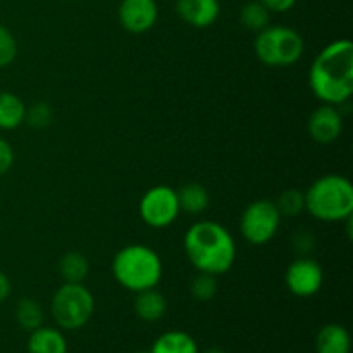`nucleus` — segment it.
Returning a JSON list of instances; mask_svg holds the SVG:
<instances>
[{"label": "nucleus", "mask_w": 353, "mask_h": 353, "mask_svg": "<svg viewBox=\"0 0 353 353\" xmlns=\"http://www.w3.org/2000/svg\"><path fill=\"white\" fill-rule=\"evenodd\" d=\"M309 85L316 99L343 105L353 93V43L347 38L331 41L317 54L309 71Z\"/></svg>", "instance_id": "1"}, {"label": "nucleus", "mask_w": 353, "mask_h": 353, "mask_svg": "<svg viewBox=\"0 0 353 353\" xmlns=\"http://www.w3.org/2000/svg\"><path fill=\"white\" fill-rule=\"evenodd\" d=\"M183 247L190 264L205 274H226L236 261L233 234L216 221L192 224L183 238Z\"/></svg>", "instance_id": "2"}, {"label": "nucleus", "mask_w": 353, "mask_h": 353, "mask_svg": "<svg viewBox=\"0 0 353 353\" xmlns=\"http://www.w3.org/2000/svg\"><path fill=\"white\" fill-rule=\"evenodd\" d=\"M164 274L162 259L154 248L143 243L126 245L112 259V276L128 292L157 288Z\"/></svg>", "instance_id": "3"}, {"label": "nucleus", "mask_w": 353, "mask_h": 353, "mask_svg": "<svg viewBox=\"0 0 353 353\" xmlns=\"http://www.w3.org/2000/svg\"><path fill=\"white\" fill-rule=\"evenodd\" d=\"M303 196L305 210L321 223H345L353 214V185L345 176H321Z\"/></svg>", "instance_id": "4"}, {"label": "nucleus", "mask_w": 353, "mask_h": 353, "mask_svg": "<svg viewBox=\"0 0 353 353\" xmlns=\"http://www.w3.org/2000/svg\"><path fill=\"white\" fill-rule=\"evenodd\" d=\"M259 61L269 68H290L302 59L305 41L302 34L288 26H272L259 31L254 41Z\"/></svg>", "instance_id": "5"}, {"label": "nucleus", "mask_w": 353, "mask_h": 353, "mask_svg": "<svg viewBox=\"0 0 353 353\" xmlns=\"http://www.w3.org/2000/svg\"><path fill=\"white\" fill-rule=\"evenodd\" d=\"M50 312L61 330H81L95 312V296L83 283H64L52 296Z\"/></svg>", "instance_id": "6"}, {"label": "nucleus", "mask_w": 353, "mask_h": 353, "mask_svg": "<svg viewBox=\"0 0 353 353\" xmlns=\"http://www.w3.org/2000/svg\"><path fill=\"white\" fill-rule=\"evenodd\" d=\"M281 214L271 200H255L248 203L240 219V231L250 245L269 243L278 234L281 226Z\"/></svg>", "instance_id": "7"}, {"label": "nucleus", "mask_w": 353, "mask_h": 353, "mask_svg": "<svg viewBox=\"0 0 353 353\" xmlns=\"http://www.w3.org/2000/svg\"><path fill=\"white\" fill-rule=\"evenodd\" d=\"M179 202L178 193L168 185L152 186L143 193L138 203V214L147 226L154 230H164L178 219Z\"/></svg>", "instance_id": "8"}, {"label": "nucleus", "mask_w": 353, "mask_h": 353, "mask_svg": "<svg viewBox=\"0 0 353 353\" xmlns=\"http://www.w3.org/2000/svg\"><path fill=\"white\" fill-rule=\"evenodd\" d=\"M285 285L288 292L299 299L317 295L324 285L323 265L312 257L300 255L286 268Z\"/></svg>", "instance_id": "9"}, {"label": "nucleus", "mask_w": 353, "mask_h": 353, "mask_svg": "<svg viewBox=\"0 0 353 353\" xmlns=\"http://www.w3.org/2000/svg\"><path fill=\"white\" fill-rule=\"evenodd\" d=\"M117 17L121 26L130 33H147L157 23L159 6L155 0H121Z\"/></svg>", "instance_id": "10"}, {"label": "nucleus", "mask_w": 353, "mask_h": 353, "mask_svg": "<svg viewBox=\"0 0 353 353\" xmlns=\"http://www.w3.org/2000/svg\"><path fill=\"white\" fill-rule=\"evenodd\" d=\"M307 130H309L310 138L317 143H333L343 131V114L336 105L323 103L310 114Z\"/></svg>", "instance_id": "11"}, {"label": "nucleus", "mask_w": 353, "mask_h": 353, "mask_svg": "<svg viewBox=\"0 0 353 353\" xmlns=\"http://www.w3.org/2000/svg\"><path fill=\"white\" fill-rule=\"evenodd\" d=\"M176 14L193 28H209L219 19V0H176Z\"/></svg>", "instance_id": "12"}, {"label": "nucleus", "mask_w": 353, "mask_h": 353, "mask_svg": "<svg viewBox=\"0 0 353 353\" xmlns=\"http://www.w3.org/2000/svg\"><path fill=\"white\" fill-rule=\"evenodd\" d=\"M28 353H68V340L59 327L40 326L30 333Z\"/></svg>", "instance_id": "13"}, {"label": "nucleus", "mask_w": 353, "mask_h": 353, "mask_svg": "<svg viewBox=\"0 0 353 353\" xmlns=\"http://www.w3.org/2000/svg\"><path fill=\"white\" fill-rule=\"evenodd\" d=\"M350 350L352 340L347 327L336 323L321 327L316 336L317 353H350Z\"/></svg>", "instance_id": "14"}, {"label": "nucleus", "mask_w": 353, "mask_h": 353, "mask_svg": "<svg viewBox=\"0 0 353 353\" xmlns=\"http://www.w3.org/2000/svg\"><path fill=\"white\" fill-rule=\"evenodd\" d=\"M133 309L134 314L145 323H157L165 316L168 302H165V296L157 292V288H150L137 293Z\"/></svg>", "instance_id": "15"}, {"label": "nucleus", "mask_w": 353, "mask_h": 353, "mask_svg": "<svg viewBox=\"0 0 353 353\" xmlns=\"http://www.w3.org/2000/svg\"><path fill=\"white\" fill-rule=\"evenodd\" d=\"M148 353H200V348L192 334L174 330L161 334Z\"/></svg>", "instance_id": "16"}, {"label": "nucleus", "mask_w": 353, "mask_h": 353, "mask_svg": "<svg viewBox=\"0 0 353 353\" xmlns=\"http://www.w3.org/2000/svg\"><path fill=\"white\" fill-rule=\"evenodd\" d=\"M23 99L12 92H0V130H16L26 119Z\"/></svg>", "instance_id": "17"}, {"label": "nucleus", "mask_w": 353, "mask_h": 353, "mask_svg": "<svg viewBox=\"0 0 353 353\" xmlns=\"http://www.w3.org/2000/svg\"><path fill=\"white\" fill-rule=\"evenodd\" d=\"M176 193H178V202L181 212L202 214L203 210L209 207V192H207L205 186H202L200 183H188V185H183L181 188L176 190Z\"/></svg>", "instance_id": "18"}, {"label": "nucleus", "mask_w": 353, "mask_h": 353, "mask_svg": "<svg viewBox=\"0 0 353 353\" xmlns=\"http://www.w3.org/2000/svg\"><path fill=\"white\" fill-rule=\"evenodd\" d=\"M59 272L65 283H83L88 278L90 262L79 252H69L59 262Z\"/></svg>", "instance_id": "19"}, {"label": "nucleus", "mask_w": 353, "mask_h": 353, "mask_svg": "<svg viewBox=\"0 0 353 353\" xmlns=\"http://www.w3.org/2000/svg\"><path fill=\"white\" fill-rule=\"evenodd\" d=\"M271 10L265 6H262L259 0L254 2H248L241 7L240 10V23L243 24V28L259 33V31L265 30V28L271 24Z\"/></svg>", "instance_id": "20"}, {"label": "nucleus", "mask_w": 353, "mask_h": 353, "mask_svg": "<svg viewBox=\"0 0 353 353\" xmlns=\"http://www.w3.org/2000/svg\"><path fill=\"white\" fill-rule=\"evenodd\" d=\"M43 309L33 299H21L16 305V321L23 330L33 331L43 326Z\"/></svg>", "instance_id": "21"}, {"label": "nucleus", "mask_w": 353, "mask_h": 353, "mask_svg": "<svg viewBox=\"0 0 353 353\" xmlns=\"http://www.w3.org/2000/svg\"><path fill=\"white\" fill-rule=\"evenodd\" d=\"M276 207H278L281 217H295L299 216L302 210H305V196L302 192L296 188H288L278 196L276 200Z\"/></svg>", "instance_id": "22"}, {"label": "nucleus", "mask_w": 353, "mask_h": 353, "mask_svg": "<svg viewBox=\"0 0 353 353\" xmlns=\"http://www.w3.org/2000/svg\"><path fill=\"white\" fill-rule=\"evenodd\" d=\"M217 276L199 272L190 285V293L199 302H209L217 293Z\"/></svg>", "instance_id": "23"}, {"label": "nucleus", "mask_w": 353, "mask_h": 353, "mask_svg": "<svg viewBox=\"0 0 353 353\" xmlns=\"http://www.w3.org/2000/svg\"><path fill=\"white\" fill-rule=\"evenodd\" d=\"M17 55V41L12 31L0 24V68H7Z\"/></svg>", "instance_id": "24"}, {"label": "nucleus", "mask_w": 353, "mask_h": 353, "mask_svg": "<svg viewBox=\"0 0 353 353\" xmlns=\"http://www.w3.org/2000/svg\"><path fill=\"white\" fill-rule=\"evenodd\" d=\"M52 117H54V114H52L50 105L45 102H38L30 110H26V119L24 121H28L30 126L43 130V128L50 126Z\"/></svg>", "instance_id": "25"}, {"label": "nucleus", "mask_w": 353, "mask_h": 353, "mask_svg": "<svg viewBox=\"0 0 353 353\" xmlns=\"http://www.w3.org/2000/svg\"><path fill=\"white\" fill-rule=\"evenodd\" d=\"M293 248H295L300 255H307L314 248V236L307 230L299 231V233L293 236Z\"/></svg>", "instance_id": "26"}, {"label": "nucleus", "mask_w": 353, "mask_h": 353, "mask_svg": "<svg viewBox=\"0 0 353 353\" xmlns=\"http://www.w3.org/2000/svg\"><path fill=\"white\" fill-rule=\"evenodd\" d=\"M14 164V150L10 143L3 138H0V176L6 174Z\"/></svg>", "instance_id": "27"}, {"label": "nucleus", "mask_w": 353, "mask_h": 353, "mask_svg": "<svg viewBox=\"0 0 353 353\" xmlns=\"http://www.w3.org/2000/svg\"><path fill=\"white\" fill-rule=\"evenodd\" d=\"M259 2L268 7L271 12H288L296 6L299 0H259Z\"/></svg>", "instance_id": "28"}, {"label": "nucleus", "mask_w": 353, "mask_h": 353, "mask_svg": "<svg viewBox=\"0 0 353 353\" xmlns=\"http://www.w3.org/2000/svg\"><path fill=\"white\" fill-rule=\"evenodd\" d=\"M10 290H12V286H10L9 276H7L6 272L0 271V303L6 302V300L9 299Z\"/></svg>", "instance_id": "29"}, {"label": "nucleus", "mask_w": 353, "mask_h": 353, "mask_svg": "<svg viewBox=\"0 0 353 353\" xmlns=\"http://www.w3.org/2000/svg\"><path fill=\"white\" fill-rule=\"evenodd\" d=\"M203 353H226V352L221 350V348H217V347H210V348H207Z\"/></svg>", "instance_id": "30"}, {"label": "nucleus", "mask_w": 353, "mask_h": 353, "mask_svg": "<svg viewBox=\"0 0 353 353\" xmlns=\"http://www.w3.org/2000/svg\"><path fill=\"white\" fill-rule=\"evenodd\" d=\"M138 353H148V352H138Z\"/></svg>", "instance_id": "31"}]
</instances>
